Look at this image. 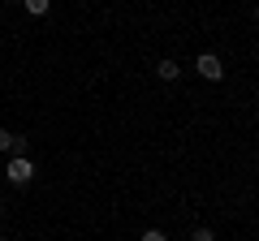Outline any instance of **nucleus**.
<instances>
[{"label":"nucleus","instance_id":"nucleus-1","mask_svg":"<svg viewBox=\"0 0 259 241\" xmlns=\"http://www.w3.org/2000/svg\"><path fill=\"white\" fill-rule=\"evenodd\" d=\"M5 176H9V186H30L35 164H30L26 155H13V159H9V168H5Z\"/></svg>","mask_w":259,"mask_h":241},{"label":"nucleus","instance_id":"nucleus-8","mask_svg":"<svg viewBox=\"0 0 259 241\" xmlns=\"http://www.w3.org/2000/svg\"><path fill=\"white\" fill-rule=\"evenodd\" d=\"M255 22H259V9H255Z\"/></svg>","mask_w":259,"mask_h":241},{"label":"nucleus","instance_id":"nucleus-4","mask_svg":"<svg viewBox=\"0 0 259 241\" xmlns=\"http://www.w3.org/2000/svg\"><path fill=\"white\" fill-rule=\"evenodd\" d=\"M156 74L164 78V82H177V74H182V65H177V61H168V56H164V61H160V65H156Z\"/></svg>","mask_w":259,"mask_h":241},{"label":"nucleus","instance_id":"nucleus-7","mask_svg":"<svg viewBox=\"0 0 259 241\" xmlns=\"http://www.w3.org/2000/svg\"><path fill=\"white\" fill-rule=\"evenodd\" d=\"M143 241H168V237H164L160 228H147V232H143Z\"/></svg>","mask_w":259,"mask_h":241},{"label":"nucleus","instance_id":"nucleus-5","mask_svg":"<svg viewBox=\"0 0 259 241\" xmlns=\"http://www.w3.org/2000/svg\"><path fill=\"white\" fill-rule=\"evenodd\" d=\"M22 5H26V13H30V18H44V13L52 9V0H22Z\"/></svg>","mask_w":259,"mask_h":241},{"label":"nucleus","instance_id":"nucleus-6","mask_svg":"<svg viewBox=\"0 0 259 241\" xmlns=\"http://www.w3.org/2000/svg\"><path fill=\"white\" fill-rule=\"evenodd\" d=\"M190 241H216V232H212V228H194Z\"/></svg>","mask_w":259,"mask_h":241},{"label":"nucleus","instance_id":"nucleus-3","mask_svg":"<svg viewBox=\"0 0 259 241\" xmlns=\"http://www.w3.org/2000/svg\"><path fill=\"white\" fill-rule=\"evenodd\" d=\"M26 147H30V142L26 138H22V134H9V130H0V155H26Z\"/></svg>","mask_w":259,"mask_h":241},{"label":"nucleus","instance_id":"nucleus-9","mask_svg":"<svg viewBox=\"0 0 259 241\" xmlns=\"http://www.w3.org/2000/svg\"><path fill=\"white\" fill-rule=\"evenodd\" d=\"M9 5H13V0H9Z\"/></svg>","mask_w":259,"mask_h":241},{"label":"nucleus","instance_id":"nucleus-2","mask_svg":"<svg viewBox=\"0 0 259 241\" xmlns=\"http://www.w3.org/2000/svg\"><path fill=\"white\" fill-rule=\"evenodd\" d=\"M194 69H199V78H207V82H221V78H225L221 56H212V52H203V56H199V61H194Z\"/></svg>","mask_w":259,"mask_h":241}]
</instances>
